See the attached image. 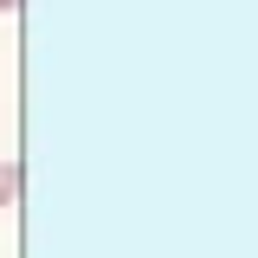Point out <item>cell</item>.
<instances>
[{
  "label": "cell",
  "instance_id": "6da1fadb",
  "mask_svg": "<svg viewBox=\"0 0 258 258\" xmlns=\"http://www.w3.org/2000/svg\"><path fill=\"white\" fill-rule=\"evenodd\" d=\"M7 7H20V0H0V13H7Z\"/></svg>",
  "mask_w": 258,
  "mask_h": 258
}]
</instances>
